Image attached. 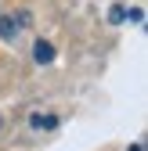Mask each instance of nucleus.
<instances>
[{
    "mask_svg": "<svg viewBox=\"0 0 148 151\" xmlns=\"http://www.w3.org/2000/svg\"><path fill=\"white\" fill-rule=\"evenodd\" d=\"M0 14H4V11H0Z\"/></svg>",
    "mask_w": 148,
    "mask_h": 151,
    "instance_id": "423d86ee",
    "label": "nucleus"
},
{
    "mask_svg": "<svg viewBox=\"0 0 148 151\" xmlns=\"http://www.w3.org/2000/svg\"><path fill=\"white\" fill-rule=\"evenodd\" d=\"M33 58H36V65H51V61H54V47H51L47 40H36V47H33Z\"/></svg>",
    "mask_w": 148,
    "mask_h": 151,
    "instance_id": "f03ea898",
    "label": "nucleus"
},
{
    "mask_svg": "<svg viewBox=\"0 0 148 151\" xmlns=\"http://www.w3.org/2000/svg\"><path fill=\"white\" fill-rule=\"evenodd\" d=\"M130 151H144V144H134V147H130Z\"/></svg>",
    "mask_w": 148,
    "mask_h": 151,
    "instance_id": "20e7f679",
    "label": "nucleus"
},
{
    "mask_svg": "<svg viewBox=\"0 0 148 151\" xmlns=\"http://www.w3.org/2000/svg\"><path fill=\"white\" fill-rule=\"evenodd\" d=\"M29 25V14L18 11V14H0V40H18V32Z\"/></svg>",
    "mask_w": 148,
    "mask_h": 151,
    "instance_id": "f257e3e1",
    "label": "nucleus"
},
{
    "mask_svg": "<svg viewBox=\"0 0 148 151\" xmlns=\"http://www.w3.org/2000/svg\"><path fill=\"white\" fill-rule=\"evenodd\" d=\"M0 129H4V115H0Z\"/></svg>",
    "mask_w": 148,
    "mask_h": 151,
    "instance_id": "39448f33",
    "label": "nucleus"
},
{
    "mask_svg": "<svg viewBox=\"0 0 148 151\" xmlns=\"http://www.w3.org/2000/svg\"><path fill=\"white\" fill-rule=\"evenodd\" d=\"M29 126H33V129H54V126H58V115H44V111H36V115L29 119Z\"/></svg>",
    "mask_w": 148,
    "mask_h": 151,
    "instance_id": "7ed1b4c3",
    "label": "nucleus"
}]
</instances>
